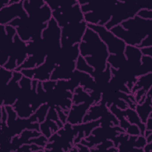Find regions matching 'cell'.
I'll list each match as a JSON object with an SVG mask.
<instances>
[{
    "label": "cell",
    "instance_id": "33",
    "mask_svg": "<svg viewBox=\"0 0 152 152\" xmlns=\"http://www.w3.org/2000/svg\"><path fill=\"white\" fill-rule=\"evenodd\" d=\"M45 4V0H23V7L27 15L41 8Z\"/></svg>",
    "mask_w": 152,
    "mask_h": 152
},
{
    "label": "cell",
    "instance_id": "21",
    "mask_svg": "<svg viewBox=\"0 0 152 152\" xmlns=\"http://www.w3.org/2000/svg\"><path fill=\"white\" fill-rule=\"evenodd\" d=\"M71 78L77 81L80 84V86L88 93L96 88V84L94 78L89 74L75 69L72 73Z\"/></svg>",
    "mask_w": 152,
    "mask_h": 152
},
{
    "label": "cell",
    "instance_id": "1",
    "mask_svg": "<svg viewBox=\"0 0 152 152\" xmlns=\"http://www.w3.org/2000/svg\"><path fill=\"white\" fill-rule=\"evenodd\" d=\"M79 50L80 55L94 68L93 77L106 69L109 53L106 45L92 29L87 28L82 40L79 43Z\"/></svg>",
    "mask_w": 152,
    "mask_h": 152
},
{
    "label": "cell",
    "instance_id": "11",
    "mask_svg": "<svg viewBox=\"0 0 152 152\" xmlns=\"http://www.w3.org/2000/svg\"><path fill=\"white\" fill-rule=\"evenodd\" d=\"M23 76V75L21 71H13V76L11 80L3 90L1 106H13L16 102L20 93L19 81Z\"/></svg>",
    "mask_w": 152,
    "mask_h": 152
},
{
    "label": "cell",
    "instance_id": "12",
    "mask_svg": "<svg viewBox=\"0 0 152 152\" xmlns=\"http://www.w3.org/2000/svg\"><path fill=\"white\" fill-rule=\"evenodd\" d=\"M56 64L46 56V60L42 65L31 69H23L20 71L23 75L30 79L43 82L50 80V76Z\"/></svg>",
    "mask_w": 152,
    "mask_h": 152
},
{
    "label": "cell",
    "instance_id": "16",
    "mask_svg": "<svg viewBox=\"0 0 152 152\" xmlns=\"http://www.w3.org/2000/svg\"><path fill=\"white\" fill-rule=\"evenodd\" d=\"M91 105L92 104L88 102L78 104H72L68 112L66 122L72 125L83 123L84 118Z\"/></svg>",
    "mask_w": 152,
    "mask_h": 152
},
{
    "label": "cell",
    "instance_id": "32",
    "mask_svg": "<svg viewBox=\"0 0 152 152\" xmlns=\"http://www.w3.org/2000/svg\"><path fill=\"white\" fill-rule=\"evenodd\" d=\"M141 61V64L137 74V77L152 72V57L142 55Z\"/></svg>",
    "mask_w": 152,
    "mask_h": 152
},
{
    "label": "cell",
    "instance_id": "6",
    "mask_svg": "<svg viewBox=\"0 0 152 152\" xmlns=\"http://www.w3.org/2000/svg\"><path fill=\"white\" fill-rule=\"evenodd\" d=\"M116 1H103L96 10L84 14V20L87 24L104 26L111 18Z\"/></svg>",
    "mask_w": 152,
    "mask_h": 152
},
{
    "label": "cell",
    "instance_id": "46",
    "mask_svg": "<svg viewBox=\"0 0 152 152\" xmlns=\"http://www.w3.org/2000/svg\"><path fill=\"white\" fill-rule=\"evenodd\" d=\"M151 34H148L147 36L144 39L142 40L140 44L138 46V48L141 49L142 48H146V47H150L152 46V36Z\"/></svg>",
    "mask_w": 152,
    "mask_h": 152
},
{
    "label": "cell",
    "instance_id": "40",
    "mask_svg": "<svg viewBox=\"0 0 152 152\" xmlns=\"http://www.w3.org/2000/svg\"><path fill=\"white\" fill-rule=\"evenodd\" d=\"M48 142V138H47L45 136L41 134L37 137L36 138H32L29 140L28 144L34 143L37 145H38L40 147H42L45 148V146L46 145L47 143Z\"/></svg>",
    "mask_w": 152,
    "mask_h": 152
},
{
    "label": "cell",
    "instance_id": "37",
    "mask_svg": "<svg viewBox=\"0 0 152 152\" xmlns=\"http://www.w3.org/2000/svg\"><path fill=\"white\" fill-rule=\"evenodd\" d=\"M16 151H45V148L34 143L24 144L19 147Z\"/></svg>",
    "mask_w": 152,
    "mask_h": 152
},
{
    "label": "cell",
    "instance_id": "41",
    "mask_svg": "<svg viewBox=\"0 0 152 152\" xmlns=\"http://www.w3.org/2000/svg\"><path fill=\"white\" fill-rule=\"evenodd\" d=\"M5 109L7 112L8 115V118L7 121V125H8L9 124H11L12 122H14L18 116L14 109L12 106H5Z\"/></svg>",
    "mask_w": 152,
    "mask_h": 152
},
{
    "label": "cell",
    "instance_id": "27",
    "mask_svg": "<svg viewBox=\"0 0 152 152\" xmlns=\"http://www.w3.org/2000/svg\"><path fill=\"white\" fill-rule=\"evenodd\" d=\"M45 2L53 11H56L61 13L64 12L69 10L74 5L78 3L77 0L71 1H46Z\"/></svg>",
    "mask_w": 152,
    "mask_h": 152
},
{
    "label": "cell",
    "instance_id": "13",
    "mask_svg": "<svg viewBox=\"0 0 152 152\" xmlns=\"http://www.w3.org/2000/svg\"><path fill=\"white\" fill-rule=\"evenodd\" d=\"M52 18L62 28L68 24L78 23L84 21V14L81 11V6L77 3L69 10L62 13L53 11Z\"/></svg>",
    "mask_w": 152,
    "mask_h": 152
},
{
    "label": "cell",
    "instance_id": "42",
    "mask_svg": "<svg viewBox=\"0 0 152 152\" xmlns=\"http://www.w3.org/2000/svg\"><path fill=\"white\" fill-rule=\"evenodd\" d=\"M137 15L145 20H152V10L142 8L138 11Z\"/></svg>",
    "mask_w": 152,
    "mask_h": 152
},
{
    "label": "cell",
    "instance_id": "10",
    "mask_svg": "<svg viewBox=\"0 0 152 152\" xmlns=\"http://www.w3.org/2000/svg\"><path fill=\"white\" fill-rule=\"evenodd\" d=\"M120 25L125 30L140 37L142 40L151 33L152 20L143 19L137 15L123 21Z\"/></svg>",
    "mask_w": 152,
    "mask_h": 152
},
{
    "label": "cell",
    "instance_id": "26",
    "mask_svg": "<svg viewBox=\"0 0 152 152\" xmlns=\"http://www.w3.org/2000/svg\"><path fill=\"white\" fill-rule=\"evenodd\" d=\"M152 87V72L137 77V80L134 84L132 90V94L140 89L147 92Z\"/></svg>",
    "mask_w": 152,
    "mask_h": 152
},
{
    "label": "cell",
    "instance_id": "35",
    "mask_svg": "<svg viewBox=\"0 0 152 152\" xmlns=\"http://www.w3.org/2000/svg\"><path fill=\"white\" fill-rule=\"evenodd\" d=\"M75 62H76L75 69L89 74L92 76V75L94 73V69L93 67H91L88 64V63L86 62V61L83 56L80 55L78 58L77 59Z\"/></svg>",
    "mask_w": 152,
    "mask_h": 152
},
{
    "label": "cell",
    "instance_id": "25",
    "mask_svg": "<svg viewBox=\"0 0 152 152\" xmlns=\"http://www.w3.org/2000/svg\"><path fill=\"white\" fill-rule=\"evenodd\" d=\"M72 104H78L85 102L94 104V101L91 97L90 93L85 91L81 86H78L72 93Z\"/></svg>",
    "mask_w": 152,
    "mask_h": 152
},
{
    "label": "cell",
    "instance_id": "39",
    "mask_svg": "<svg viewBox=\"0 0 152 152\" xmlns=\"http://www.w3.org/2000/svg\"><path fill=\"white\" fill-rule=\"evenodd\" d=\"M115 147L113 142L111 140H107L96 145L94 148L90 149V151L97 150H107L109 148Z\"/></svg>",
    "mask_w": 152,
    "mask_h": 152
},
{
    "label": "cell",
    "instance_id": "19",
    "mask_svg": "<svg viewBox=\"0 0 152 152\" xmlns=\"http://www.w3.org/2000/svg\"><path fill=\"white\" fill-rule=\"evenodd\" d=\"M100 119L87 122H83L80 124L72 125L77 135L74 140V145L80 143L83 138H84L91 134L92 130L97 126H100Z\"/></svg>",
    "mask_w": 152,
    "mask_h": 152
},
{
    "label": "cell",
    "instance_id": "30",
    "mask_svg": "<svg viewBox=\"0 0 152 152\" xmlns=\"http://www.w3.org/2000/svg\"><path fill=\"white\" fill-rule=\"evenodd\" d=\"M124 112L125 118L126 119V120L129 122L130 124H135L138 125L140 130L141 135H143L146 129L145 125V124L141 122L135 110L130 107H128L127 109L124 110Z\"/></svg>",
    "mask_w": 152,
    "mask_h": 152
},
{
    "label": "cell",
    "instance_id": "43",
    "mask_svg": "<svg viewBox=\"0 0 152 152\" xmlns=\"http://www.w3.org/2000/svg\"><path fill=\"white\" fill-rule=\"evenodd\" d=\"M125 132L129 135L138 136L139 135H141L140 128L138 125L135 124H130L128 128L125 131Z\"/></svg>",
    "mask_w": 152,
    "mask_h": 152
},
{
    "label": "cell",
    "instance_id": "4",
    "mask_svg": "<svg viewBox=\"0 0 152 152\" xmlns=\"http://www.w3.org/2000/svg\"><path fill=\"white\" fill-rule=\"evenodd\" d=\"M125 131L119 126L114 125L112 126H97L94 128L90 135L83 138L80 142L90 149L107 140H112L116 135Z\"/></svg>",
    "mask_w": 152,
    "mask_h": 152
},
{
    "label": "cell",
    "instance_id": "50",
    "mask_svg": "<svg viewBox=\"0 0 152 152\" xmlns=\"http://www.w3.org/2000/svg\"><path fill=\"white\" fill-rule=\"evenodd\" d=\"M143 152H151L152 151V142L147 143L142 148Z\"/></svg>",
    "mask_w": 152,
    "mask_h": 152
},
{
    "label": "cell",
    "instance_id": "22",
    "mask_svg": "<svg viewBox=\"0 0 152 152\" xmlns=\"http://www.w3.org/2000/svg\"><path fill=\"white\" fill-rule=\"evenodd\" d=\"M108 110L109 108L106 105L100 102L93 104L87 112L84 118L83 122L98 120Z\"/></svg>",
    "mask_w": 152,
    "mask_h": 152
},
{
    "label": "cell",
    "instance_id": "5",
    "mask_svg": "<svg viewBox=\"0 0 152 152\" xmlns=\"http://www.w3.org/2000/svg\"><path fill=\"white\" fill-rule=\"evenodd\" d=\"M87 27L97 33L101 40L106 45L109 54L118 55L124 53L126 45L104 26L87 24Z\"/></svg>",
    "mask_w": 152,
    "mask_h": 152
},
{
    "label": "cell",
    "instance_id": "8",
    "mask_svg": "<svg viewBox=\"0 0 152 152\" xmlns=\"http://www.w3.org/2000/svg\"><path fill=\"white\" fill-rule=\"evenodd\" d=\"M42 39L44 41L48 54L61 48V27L58 26L53 18L48 22L47 27L43 30Z\"/></svg>",
    "mask_w": 152,
    "mask_h": 152
},
{
    "label": "cell",
    "instance_id": "29",
    "mask_svg": "<svg viewBox=\"0 0 152 152\" xmlns=\"http://www.w3.org/2000/svg\"><path fill=\"white\" fill-rule=\"evenodd\" d=\"M12 107L18 116L21 118H28L34 113L30 104L18 100L16 101Z\"/></svg>",
    "mask_w": 152,
    "mask_h": 152
},
{
    "label": "cell",
    "instance_id": "38",
    "mask_svg": "<svg viewBox=\"0 0 152 152\" xmlns=\"http://www.w3.org/2000/svg\"><path fill=\"white\" fill-rule=\"evenodd\" d=\"M46 118L50 119L54 121L55 122H56L59 128H62L64 125V124L61 121V120L59 119V118L58 117L57 110H56V109L54 107H49Z\"/></svg>",
    "mask_w": 152,
    "mask_h": 152
},
{
    "label": "cell",
    "instance_id": "23",
    "mask_svg": "<svg viewBox=\"0 0 152 152\" xmlns=\"http://www.w3.org/2000/svg\"><path fill=\"white\" fill-rule=\"evenodd\" d=\"M28 16L30 19L36 23L45 24L48 23L52 18V10L46 3L41 8L29 14Z\"/></svg>",
    "mask_w": 152,
    "mask_h": 152
},
{
    "label": "cell",
    "instance_id": "36",
    "mask_svg": "<svg viewBox=\"0 0 152 152\" xmlns=\"http://www.w3.org/2000/svg\"><path fill=\"white\" fill-rule=\"evenodd\" d=\"M0 73H1V83L2 90L5 88L6 86L11 80L13 76V71L5 69L3 66H0Z\"/></svg>",
    "mask_w": 152,
    "mask_h": 152
},
{
    "label": "cell",
    "instance_id": "47",
    "mask_svg": "<svg viewBox=\"0 0 152 152\" xmlns=\"http://www.w3.org/2000/svg\"><path fill=\"white\" fill-rule=\"evenodd\" d=\"M0 113H1V119H0L1 124H7L8 115H7V110L5 109V106H3V105L1 106Z\"/></svg>",
    "mask_w": 152,
    "mask_h": 152
},
{
    "label": "cell",
    "instance_id": "2",
    "mask_svg": "<svg viewBox=\"0 0 152 152\" xmlns=\"http://www.w3.org/2000/svg\"><path fill=\"white\" fill-rule=\"evenodd\" d=\"M142 8L152 10L148 5L143 2L135 1L116 0L113 12L110 20L104 26L107 30L120 24L123 21L134 17Z\"/></svg>",
    "mask_w": 152,
    "mask_h": 152
},
{
    "label": "cell",
    "instance_id": "17",
    "mask_svg": "<svg viewBox=\"0 0 152 152\" xmlns=\"http://www.w3.org/2000/svg\"><path fill=\"white\" fill-rule=\"evenodd\" d=\"M75 61L65 62L61 64L56 65L52 72L50 80L56 81L71 79L72 73L75 69Z\"/></svg>",
    "mask_w": 152,
    "mask_h": 152
},
{
    "label": "cell",
    "instance_id": "14",
    "mask_svg": "<svg viewBox=\"0 0 152 152\" xmlns=\"http://www.w3.org/2000/svg\"><path fill=\"white\" fill-rule=\"evenodd\" d=\"M23 7V0L6 5L0 9V24L7 25L16 18L27 17Z\"/></svg>",
    "mask_w": 152,
    "mask_h": 152
},
{
    "label": "cell",
    "instance_id": "18",
    "mask_svg": "<svg viewBox=\"0 0 152 152\" xmlns=\"http://www.w3.org/2000/svg\"><path fill=\"white\" fill-rule=\"evenodd\" d=\"M109 30L118 38L123 40L126 45L138 47L142 41L140 37L125 30L120 24L113 27Z\"/></svg>",
    "mask_w": 152,
    "mask_h": 152
},
{
    "label": "cell",
    "instance_id": "3",
    "mask_svg": "<svg viewBox=\"0 0 152 152\" xmlns=\"http://www.w3.org/2000/svg\"><path fill=\"white\" fill-rule=\"evenodd\" d=\"M8 24L16 28L17 34L26 42L42 38V31L48 26V23H36L28 16L25 18H16Z\"/></svg>",
    "mask_w": 152,
    "mask_h": 152
},
{
    "label": "cell",
    "instance_id": "7",
    "mask_svg": "<svg viewBox=\"0 0 152 152\" xmlns=\"http://www.w3.org/2000/svg\"><path fill=\"white\" fill-rule=\"evenodd\" d=\"M87 28V24L84 20L74 24H68L61 28V47H68L79 44Z\"/></svg>",
    "mask_w": 152,
    "mask_h": 152
},
{
    "label": "cell",
    "instance_id": "28",
    "mask_svg": "<svg viewBox=\"0 0 152 152\" xmlns=\"http://www.w3.org/2000/svg\"><path fill=\"white\" fill-rule=\"evenodd\" d=\"M59 129V128L56 122L47 118L43 122L40 124L39 131L48 139Z\"/></svg>",
    "mask_w": 152,
    "mask_h": 152
},
{
    "label": "cell",
    "instance_id": "15",
    "mask_svg": "<svg viewBox=\"0 0 152 152\" xmlns=\"http://www.w3.org/2000/svg\"><path fill=\"white\" fill-rule=\"evenodd\" d=\"M124 53L126 59V63L124 67L137 77L138 70L141 64V60L142 56L140 49L137 46L126 45Z\"/></svg>",
    "mask_w": 152,
    "mask_h": 152
},
{
    "label": "cell",
    "instance_id": "31",
    "mask_svg": "<svg viewBox=\"0 0 152 152\" xmlns=\"http://www.w3.org/2000/svg\"><path fill=\"white\" fill-rule=\"evenodd\" d=\"M107 63L110 66L114 69H119L125 66L126 63V59L123 54H109L107 59Z\"/></svg>",
    "mask_w": 152,
    "mask_h": 152
},
{
    "label": "cell",
    "instance_id": "45",
    "mask_svg": "<svg viewBox=\"0 0 152 152\" xmlns=\"http://www.w3.org/2000/svg\"><path fill=\"white\" fill-rule=\"evenodd\" d=\"M146 144L147 141L145 137L142 135H139L137 136V138L134 142V147L137 148H143Z\"/></svg>",
    "mask_w": 152,
    "mask_h": 152
},
{
    "label": "cell",
    "instance_id": "44",
    "mask_svg": "<svg viewBox=\"0 0 152 152\" xmlns=\"http://www.w3.org/2000/svg\"><path fill=\"white\" fill-rule=\"evenodd\" d=\"M42 87L44 89V90L46 92H50L51 91L53 90V89L54 88L56 81H53L52 80H49L48 81H43L42 82Z\"/></svg>",
    "mask_w": 152,
    "mask_h": 152
},
{
    "label": "cell",
    "instance_id": "20",
    "mask_svg": "<svg viewBox=\"0 0 152 152\" xmlns=\"http://www.w3.org/2000/svg\"><path fill=\"white\" fill-rule=\"evenodd\" d=\"M135 110L141 122L145 124L148 117L152 115V87L147 91L145 100L136 104Z\"/></svg>",
    "mask_w": 152,
    "mask_h": 152
},
{
    "label": "cell",
    "instance_id": "48",
    "mask_svg": "<svg viewBox=\"0 0 152 152\" xmlns=\"http://www.w3.org/2000/svg\"><path fill=\"white\" fill-rule=\"evenodd\" d=\"M140 50L142 55L152 57V46L141 48Z\"/></svg>",
    "mask_w": 152,
    "mask_h": 152
},
{
    "label": "cell",
    "instance_id": "34",
    "mask_svg": "<svg viewBox=\"0 0 152 152\" xmlns=\"http://www.w3.org/2000/svg\"><path fill=\"white\" fill-rule=\"evenodd\" d=\"M49 107L50 106L48 103L43 104L34 112L31 116L36 122L40 124L46 119Z\"/></svg>",
    "mask_w": 152,
    "mask_h": 152
},
{
    "label": "cell",
    "instance_id": "24",
    "mask_svg": "<svg viewBox=\"0 0 152 152\" xmlns=\"http://www.w3.org/2000/svg\"><path fill=\"white\" fill-rule=\"evenodd\" d=\"M46 56L47 54L43 52H39L34 55H28L23 64L18 66L15 71H20L23 69L34 68L43 64L46 60Z\"/></svg>",
    "mask_w": 152,
    "mask_h": 152
},
{
    "label": "cell",
    "instance_id": "49",
    "mask_svg": "<svg viewBox=\"0 0 152 152\" xmlns=\"http://www.w3.org/2000/svg\"><path fill=\"white\" fill-rule=\"evenodd\" d=\"M145 129L147 130H152V115L150 116L145 123Z\"/></svg>",
    "mask_w": 152,
    "mask_h": 152
},
{
    "label": "cell",
    "instance_id": "9",
    "mask_svg": "<svg viewBox=\"0 0 152 152\" xmlns=\"http://www.w3.org/2000/svg\"><path fill=\"white\" fill-rule=\"evenodd\" d=\"M28 56L27 42L22 40L16 34L14 38L10 56L8 61L2 66L7 69L14 71L23 64Z\"/></svg>",
    "mask_w": 152,
    "mask_h": 152
}]
</instances>
